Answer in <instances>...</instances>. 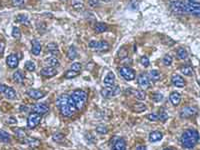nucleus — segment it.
<instances>
[{
    "instance_id": "obj_1",
    "label": "nucleus",
    "mask_w": 200,
    "mask_h": 150,
    "mask_svg": "<svg viewBox=\"0 0 200 150\" xmlns=\"http://www.w3.org/2000/svg\"><path fill=\"white\" fill-rule=\"evenodd\" d=\"M55 103H56V106L60 111V113L65 117H72L77 110L71 96L65 93L58 96Z\"/></svg>"
},
{
    "instance_id": "obj_2",
    "label": "nucleus",
    "mask_w": 200,
    "mask_h": 150,
    "mask_svg": "<svg viewBox=\"0 0 200 150\" xmlns=\"http://www.w3.org/2000/svg\"><path fill=\"white\" fill-rule=\"evenodd\" d=\"M199 141V134L194 129H187L181 135V145L186 149H192Z\"/></svg>"
},
{
    "instance_id": "obj_3",
    "label": "nucleus",
    "mask_w": 200,
    "mask_h": 150,
    "mask_svg": "<svg viewBox=\"0 0 200 150\" xmlns=\"http://www.w3.org/2000/svg\"><path fill=\"white\" fill-rule=\"evenodd\" d=\"M71 98L72 100L74 102V105L76 107V109L81 111L84 109L85 105H86V102H87V99H88V95L87 93L83 91V90H75L73 91V93L71 94Z\"/></svg>"
},
{
    "instance_id": "obj_4",
    "label": "nucleus",
    "mask_w": 200,
    "mask_h": 150,
    "mask_svg": "<svg viewBox=\"0 0 200 150\" xmlns=\"http://www.w3.org/2000/svg\"><path fill=\"white\" fill-rule=\"evenodd\" d=\"M185 12L194 16L200 17V3L192 1V0H184L183 1Z\"/></svg>"
},
{
    "instance_id": "obj_5",
    "label": "nucleus",
    "mask_w": 200,
    "mask_h": 150,
    "mask_svg": "<svg viewBox=\"0 0 200 150\" xmlns=\"http://www.w3.org/2000/svg\"><path fill=\"white\" fill-rule=\"evenodd\" d=\"M119 74L121 75L122 78H124V79L127 80V81L134 80L135 77H136L135 71L132 69V68H130V67H128V66L120 67V69H119Z\"/></svg>"
},
{
    "instance_id": "obj_6",
    "label": "nucleus",
    "mask_w": 200,
    "mask_h": 150,
    "mask_svg": "<svg viewBox=\"0 0 200 150\" xmlns=\"http://www.w3.org/2000/svg\"><path fill=\"white\" fill-rule=\"evenodd\" d=\"M120 92L121 90L119 86H112V87H104L102 89L101 94L105 98H110V97H115L119 95Z\"/></svg>"
},
{
    "instance_id": "obj_7",
    "label": "nucleus",
    "mask_w": 200,
    "mask_h": 150,
    "mask_svg": "<svg viewBox=\"0 0 200 150\" xmlns=\"http://www.w3.org/2000/svg\"><path fill=\"white\" fill-rule=\"evenodd\" d=\"M41 119H42V115L38 114L36 112L30 113L27 119V126L30 128V129H33V128H35L38 124L40 123Z\"/></svg>"
},
{
    "instance_id": "obj_8",
    "label": "nucleus",
    "mask_w": 200,
    "mask_h": 150,
    "mask_svg": "<svg viewBox=\"0 0 200 150\" xmlns=\"http://www.w3.org/2000/svg\"><path fill=\"white\" fill-rule=\"evenodd\" d=\"M88 46L90 47V48H92V49H95L97 51H102V52L109 49V44L104 40H100V41L92 40V41L89 42Z\"/></svg>"
},
{
    "instance_id": "obj_9",
    "label": "nucleus",
    "mask_w": 200,
    "mask_h": 150,
    "mask_svg": "<svg viewBox=\"0 0 200 150\" xmlns=\"http://www.w3.org/2000/svg\"><path fill=\"white\" fill-rule=\"evenodd\" d=\"M170 9L177 15H181V14H184L186 13L185 12V8H184V4L180 0H175V1L171 2L170 4Z\"/></svg>"
},
{
    "instance_id": "obj_10",
    "label": "nucleus",
    "mask_w": 200,
    "mask_h": 150,
    "mask_svg": "<svg viewBox=\"0 0 200 150\" xmlns=\"http://www.w3.org/2000/svg\"><path fill=\"white\" fill-rule=\"evenodd\" d=\"M197 113H198L197 108H195L193 106H185L180 111V116L183 118H191V117H194Z\"/></svg>"
},
{
    "instance_id": "obj_11",
    "label": "nucleus",
    "mask_w": 200,
    "mask_h": 150,
    "mask_svg": "<svg viewBox=\"0 0 200 150\" xmlns=\"http://www.w3.org/2000/svg\"><path fill=\"white\" fill-rule=\"evenodd\" d=\"M31 109L33 112H36L40 115H44L49 112V107L44 103H36L32 105Z\"/></svg>"
},
{
    "instance_id": "obj_12",
    "label": "nucleus",
    "mask_w": 200,
    "mask_h": 150,
    "mask_svg": "<svg viewBox=\"0 0 200 150\" xmlns=\"http://www.w3.org/2000/svg\"><path fill=\"white\" fill-rule=\"evenodd\" d=\"M172 83H173L174 86L179 87V88L184 87L185 85H186L185 79H184L182 76L177 75V74H174V75L172 76Z\"/></svg>"
},
{
    "instance_id": "obj_13",
    "label": "nucleus",
    "mask_w": 200,
    "mask_h": 150,
    "mask_svg": "<svg viewBox=\"0 0 200 150\" xmlns=\"http://www.w3.org/2000/svg\"><path fill=\"white\" fill-rule=\"evenodd\" d=\"M18 62H19V60L16 54H10V55H8L6 58V63L10 68H16L18 66Z\"/></svg>"
},
{
    "instance_id": "obj_14",
    "label": "nucleus",
    "mask_w": 200,
    "mask_h": 150,
    "mask_svg": "<svg viewBox=\"0 0 200 150\" xmlns=\"http://www.w3.org/2000/svg\"><path fill=\"white\" fill-rule=\"evenodd\" d=\"M40 74L44 77H47V78H50V77H53L57 74V70L55 69L54 67H45L40 71Z\"/></svg>"
},
{
    "instance_id": "obj_15",
    "label": "nucleus",
    "mask_w": 200,
    "mask_h": 150,
    "mask_svg": "<svg viewBox=\"0 0 200 150\" xmlns=\"http://www.w3.org/2000/svg\"><path fill=\"white\" fill-rule=\"evenodd\" d=\"M114 83H115V76H114L113 72L110 71L104 78V85L105 87H112L114 86Z\"/></svg>"
},
{
    "instance_id": "obj_16",
    "label": "nucleus",
    "mask_w": 200,
    "mask_h": 150,
    "mask_svg": "<svg viewBox=\"0 0 200 150\" xmlns=\"http://www.w3.org/2000/svg\"><path fill=\"white\" fill-rule=\"evenodd\" d=\"M138 84L143 88H147L150 86V78L146 74H141L138 77Z\"/></svg>"
},
{
    "instance_id": "obj_17",
    "label": "nucleus",
    "mask_w": 200,
    "mask_h": 150,
    "mask_svg": "<svg viewBox=\"0 0 200 150\" xmlns=\"http://www.w3.org/2000/svg\"><path fill=\"white\" fill-rule=\"evenodd\" d=\"M27 94L29 97H31L32 99H40L44 96V93L37 89H29L27 90Z\"/></svg>"
},
{
    "instance_id": "obj_18",
    "label": "nucleus",
    "mask_w": 200,
    "mask_h": 150,
    "mask_svg": "<svg viewBox=\"0 0 200 150\" xmlns=\"http://www.w3.org/2000/svg\"><path fill=\"white\" fill-rule=\"evenodd\" d=\"M113 150H126V142L124 139L119 138L113 144Z\"/></svg>"
},
{
    "instance_id": "obj_19",
    "label": "nucleus",
    "mask_w": 200,
    "mask_h": 150,
    "mask_svg": "<svg viewBox=\"0 0 200 150\" xmlns=\"http://www.w3.org/2000/svg\"><path fill=\"white\" fill-rule=\"evenodd\" d=\"M169 100H170V102L172 103V105L177 106L178 104L180 103V101H181V96H180V94L177 93V92L171 93V94H170V96H169Z\"/></svg>"
},
{
    "instance_id": "obj_20",
    "label": "nucleus",
    "mask_w": 200,
    "mask_h": 150,
    "mask_svg": "<svg viewBox=\"0 0 200 150\" xmlns=\"http://www.w3.org/2000/svg\"><path fill=\"white\" fill-rule=\"evenodd\" d=\"M31 52L33 55H35V56H37V55H39L40 52H41V45L39 43V41L38 40H32V48H31Z\"/></svg>"
},
{
    "instance_id": "obj_21",
    "label": "nucleus",
    "mask_w": 200,
    "mask_h": 150,
    "mask_svg": "<svg viewBox=\"0 0 200 150\" xmlns=\"http://www.w3.org/2000/svg\"><path fill=\"white\" fill-rule=\"evenodd\" d=\"M162 133L159 131H152L151 133L149 134V140L150 142H158L161 139H162Z\"/></svg>"
},
{
    "instance_id": "obj_22",
    "label": "nucleus",
    "mask_w": 200,
    "mask_h": 150,
    "mask_svg": "<svg viewBox=\"0 0 200 150\" xmlns=\"http://www.w3.org/2000/svg\"><path fill=\"white\" fill-rule=\"evenodd\" d=\"M12 78H13V80L15 81L16 83L22 84L23 81H24V75H23V73H22V71L17 70V71H15L14 73H13V76H12Z\"/></svg>"
},
{
    "instance_id": "obj_23",
    "label": "nucleus",
    "mask_w": 200,
    "mask_h": 150,
    "mask_svg": "<svg viewBox=\"0 0 200 150\" xmlns=\"http://www.w3.org/2000/svg\"><path fill=\"white\" fill-rule=\"evenodd\" d=\"M131 93L133 94V95L135 96L136 99H138L139 101H143V100H145V98H146V94L144 91H142V90H131Z\"/></svg>"
},
{
    "instance_id": "obj_24",
    "label": "nucleus",
    "mask_w": 200,
    "mask_h": 150,
    "mask_svg": "<svg viewBox=\"0 0 200 150\" xmlns=\"http://www.w3.org/2000/svg\"><path fill=\"white\" fill-rule=\"evenodd\" d=\"M24 143L27 144L28 146L30 147H37L38 145L40 144V141L38 139H35V138H30V137H25L24 138Z\"/></svg>"
},
{
    "instance_id": "obj_25",
    "label": "nucleus",
    "mask_w": 200,
    "mask_h": 150,
    "mask_svg": "<svg viewBox=\"0 0 200 150\" xmlns=\"http://www.w3.org/2000/svg\"><path fill=\"white\" fill-rule=\"evenodd\" d=\"M107 29H108L107 24H105L103 22H97L94 25V30H95V32H97V33H103Z\"/></svg>"
},
{
    "instance_id": "obj_26",
    "label": "nucleus",
    "mask_w": 200,
    "mask_h": 150,
    "mask_svg": "<svg viewBox=\"0 0 200 150\" xmlns=\"http://www.w3.org/2000/svg\"><path fill=\"white\" fill-rule=\"evenodd\" d=\"M180 71L184 75H187V76H193V74H194L192 67H191L190 65H188V64H186V65H182L180 67Z\"/></svg>"
},
{
    "instance_id": "obj_27",
    "label": "nucleus",
    "mask_w": 200,
    "mask_h": 150,
    "mask_svg": "<svg viewBox=\"0 0 200 150\" xmlns=\"http://www.w3.org/2000/svg\"><path fill=\"white\" fill-rule=\"evenodd\" d=\"M47 51L52 55L58 54V51H59L58 45L55 43V42H50V43H48V45H47Z\"/></svg>"
},
{
    "instance_id": "obj_28",
    "label": "nucleus",
    "mask_w": 200,
    "mask_h": 150,
    "mask_svg": "<svg viewBox=\"0 0 200 150\" xmlns=\"http://www.w3.org/2000/svg\"><path fill=\"white\" fill-rule=\"evenodd\" d=\"M45 63L47 64L48 66L50 67H56L59 65V61L58 59L55 57V56H50V57H47L45 60Z\"/></svg>"
},
{
    "instance_id": "obj_29",
    "label": "nucleus",
    "mask_w": 200,
    "mask_h": 150,
    "mask_svg": "<svg viewBox=\"0 0 200 150\" xmlns=\"http://www.w3.org/2000/svg\"><path fill=\"white\" fill-rule=\"evenodd\" d=\"M71 5L75 10H82L84 8V3L83 0H72Z\"/></svg>"
},
{
    "instance_id": "obj_30",
    "label": "nucleus",
    "mask_w": 200,
    "mask_h": 150,
    "mask_svg": "<svg viewBox=\"0 0 200 150\" xmlns=\"http://www.w3.org/2000/svg\"><path fill=\"white\" fill-rule=\"evenodd\" d=\"M67 56L70 60H74L76 57H77V50H76V48L74 46H70L69 48H68Z\"/></svg>"
},
{
    "instance_id": "obj_31",
    "label": "nucleus",
    "mask_w": 200,
    "mask_h": 150,
    "mask_svg": "<svg viewBox=\"0 0 200 150\" xmlns=\"http://www.w3.org/2000/svg\"><path fill=\"white\" fill-rule=\"evenodd\" d=\"M4 94L8 99H15L16 98V91L12 87H7Z\"/></svg>"
},
{
    "instance_id": "obj_32",
    "label": "nucleus",
    "mask_w": 200,
    "mask_h": 150,
    "mask_svg": "<svg viewBox=\"0 0 200 150\" xmlns=\"http://www.w3.org/2000/svg\"><path fill=\"white\" fill-rule=\"evenodd\" d=\"M132 110L134 111V112H137V113L143 112V111L146 110V105L143 104V103H140V102H138V103H135V104L132 106Z\"/></svg>"
},
{
    "instance_id": "obj_33",
    "label": "nucleus",
    "mask_w": 200,
    "mask_h": 150,
    "mask_svg": "<svg viewBox=\"0 0 200 150\" xmlns=\"http://www.w3.org/2000/svg\"><path fill=\"white\" fill-rule=\"evenodd\" d=\"M0 140H1L2 142H10L11 135L8 133V132L0 129Z\"/></svg>"
},
{
    "instance_id": "obj_34",
    "label": "nucleus",
    "mask_w": 200,
    "mask_h": 150,
    "mask_svg": "<svg viewBox=\"0 0 200 150\" xmlns=\"http://www.w3.org/2000/svg\"><path fill=\"white\" fill-rule=\"evenodd\" d=\"M176 55H177V58L181 60H185L188 57V53H187V51L184 48H178Z\"/></svg>"
},
{
    "instance_id": "obj_35",
    "label": "nucleus",
    "mask_w": 200,
    "mask_h": 150,
    "mask_svg": "<svg viewBox=\"0 0 200 150\" xmlns=\"http://www.w3.org/2000/svg\"><path fill=\"white\" fill-rule=\"evenodd\" d=\"M149 78L152 81H159L161 79V74L158 70H151L149 72Z\"/></svg>"
},
{
    "instance_id": "obj_36",
    "label": "nucleus",
    "mask_w": 200,
    "mask_h": 150,
    "mask_svg": "<svg viewBox=\"0 0 200 150\" xmlns=\"http://www.w3.org/2000/svg\"><path fill=\"white\" fill-rule=\"evenodd\" d=\"M16 21H17V22L21 23V24H25V25L29 24V18L26 15H23V14L17 16L16 17Z\"/></svg>"
},
{
    "instance_id": "obj_37",
    "label": "nucleus",
    "mask_w": 200,
    "mask_h": 150,
    "mask_svg": "<svg viewBox=\"0 0 200 150\" xmlns=\"http://www.w3.org/2000/svg\"><path fill=\"white\" fill-rule=\"evenodd\" d=\"M52 139L55 141V142H58V143H60V142H63L64 141V139H65V136L63 135L62 133H55V134H53V136H52Z\"/></svg>"
},
{
    "instance_id": "obj_38",
    "label": "nucleus",
    "mask_w": 200,
    "mask_h": 150,
    "mask_svg": "<svg viewBox=\"0 0 200 150\" xmlns=\"http://www.w3.org/2000/svg\"><path fill=\"white\" fill-rule=\"evenodd\" d=\"M118 57L119 58H121V59H124L127 57V55H128V51H127V47H122V48L119 49L118 51Z\"/></svg>"
},
{
    "instance_id": "obj_39",
    "label": "nucleus",
    "mask_w": 200,
    "mask_h": 150,
    "mask_svg": "<svg viewBox=\"0 0 200 150\" xmlns=\"http://www.w3.org/2000/svg\"><path fill=\"white\" fill-rule=\"evenodd\" d=\"M65 78L67 79H72V78H75L76 76L78 75V72H76V71H73V70H68L65 72Z\"/></svg>"
},
{
    "instance_id": "obj_40",
    "label": "nucleus",
    "mask_w": 200,
    "mask_h": 150,
    "mask_svg": "<svg viewBox=\"0 0 200 150\" xmlns=\"http://www.w3.org/2000/svg\"><path fill=\"white\" fill-rule=\"evenodd\" d=\"M14 132H15V134L17 135V137H18L19 139H24L25 137H26V133H25L22 129H20V128H15Z\"/></svg>"
},
{
    "instance_id": "obj_41",
    "label": "nucleus",
    "mask_w": 200,
    "mask_h": 150,
    "mask_svg": "<svg viewBox=\"0 0 200 150\" xmlns=\"http://www.w3.org/2000/svg\"><path fill=\"white\" fill-rule=\"evenodd\" d=\"M70 69H71V70H73V71L78 72V73H79V71L82 69V65H81V63H79V62H74V63L71 65V68H70Z\"/></svg>"
},
{
    "instance_id": "obj_42",
    "label": "nucleus",
    "mask_w": 200,
    "mask_h": 150,
    "mask_svg": "<svg viewBox=\"0 0 200 150\" xmlns=\"http://www.w3.org/2000/svg\"><path fill=\"white\" fill-rule=\"evenodd\" d=\"M12 36L16 38V39H19V38L21 37V31L18 27H16V26L13 27V29H12Z\"/></svg>"
},
{
    "instance_id": "obj_43",
    "label": "nucleus",
    "mask_w": 200,
    "mask_h": 150,
    "mask_svg": "<svg viewBox=\"0 0 200 150\" xmlns=\"http://www.w3.org/2000/svg\"><path fill=\"white\" fill-rule=\"evenodd\" d=\"M168 118V115L166 113V111H164V110H161L159 114H158V119L160 120V121H166Z\"/></svg>"
},
{
    "instance_id": "obj_44",
    "label": "nucleus",
    "mask_w": 200,
    "mask_h": 150,
    "mask_svg": "<svg viewBox=\"0 0 200 150\" xmlns=\"http://www.w3.org/2000/svg\"><path fill=\"white\" fill-rule=\"evenodd\" d=\"M162 41H163V43L164 44H166V45H173L174 43H175V42H174V40H172L171 38L170 37H168V36H162Z\"/></svg>"
},
{
    "instance_id": "obj_45",
    "label": "nucleus",
    "mask_w": 200,
    "mask_h": 150,
    "mask_svg": "<svg viewBox=\"0 0 200 150\" xmlns=\"http://www.w3.org/2000/svg\"><path fill=\"white\" fill-rule=\"evenodd\" d=\"M172 57L170 56V55H165V56L163 57V63H164V65H166V66H169V65H171L172 64Z\"/></svg>"
},
{
    "instance_id": "obj_46",
    "label": "nucleus",
    "mask_w": 200,
    "mask_h": 150,
    "mask_svg": "<svg viewBox=\"0 0 200 150\" xmlns=\"http://www.w3.org/2000/svg\"><path fill=\"white\" fill-rule=\"evenodd\" d=\"M25 67H26V69L28 70V71H34L35 70V64H34V62H32V61H27L26 63H25Z\"/></svg>"
},
{
    "instance_id": "obj_47",
    "label": "nucleus",
    "mask_w": 200,
    "mask_h": 150,
    "mask_svg": "<svg viewBox=\"0 0 200 150\" xmlns=\"http://www.w3.org/2000/svg\"><path fill=\"white\" fill-rule=\"evenodd\" d=\"M140 63H141L143 66L148 67V66H149V64H150V61H149V59H148V57L144 55V56H142L141 58H140Z\"/></svg>"
},
{
    "instance_id": "obj_48",
    "label": "nucleus",
    "mask_w": 200,
    "mask_h": 150,
    "mask_svg": "<svg viewBox=\"0 0 200 150\" xmlns=\"http://www.w3.org/2000/svg\"><path fill=\"white\" fill-rule=\"evenodd\" d=\"M152 99H153V101H155V102H160V101H162V99H163V95H162V94H160V93H154L152 95Z\"/></svg>"
},
{
    "instance_id": "obj_49",
    "label": "nucleus",
    "mask_w": 200,
    "mask_h": 150,
    "mask_svg": "<svg viewBox=\"0 0 200 150\" xmlns=\"http://www.w3.org/2000/svg\"><path fill=\"white\" fill-rule=\"evenodd\" d=\"M25 1H26V0H11L12 4H13L14 6H23L25 4Z\"/></svg>"
},
{
    "instance_id": "obj_50",
    "label": "nucleus",
    "mask_w": 200,
    "mask_h": 150,
    "mask_svg": "<svg viewBox=\"0 0 200 150\" xmlns=\"http://www.w3.org/2000/svg\"><path fill=\"white\" fill-rule=\"evenodd\" d=\"M96 131L98 132V133H100V134H106V133H107L108 129L105 126H98L96 128Z\"/></svg>"
},
{
    "instance_id": "obj_51",
    "label": "nucleus",
    "mask_w": 200,
    "mask_h": 150,
    "mask_svg": "<svg viewBox=\"0 0 200 150\" xmlns=\"http://www.w3.org/2000/svg\"><path fill=\"white\" fill-rule=\"evenodd\" d=\"M148 120H151V121H156V120H158V114L156 113H150L149 115L147 116Z\"/></svg>"
},
{
    "instance_id": "obj_52",
    "label": "nucleus",
    "mask_w": 200,
    "mask_h": 150,
    "mask_svg": "<svg viewBox=\"0 0 200 150\" xmlns=\"http://www.w3.org/2000/svg\"><path fill=\"white\" fill-rule=\"evenodd\" d=\"M88 4L91 7H97L99 5V0H88Z\"/></svg>"
},
{
    "instance_id": "obj_53",
    "label": "nucleus",
    "mask_w": 200,
    "mask_h": 150,
    "mask_svg": "<svg viewBox=\"0 0 200 150\" xmlns=\"http://www.w3.org/2000/svg\"><path fill=\"white\" fill-rule=\"evenodd\" d=\"M17 121H16V119L14 118V117H9L8 118V120H7V123L8 124H15Z\"/></svg>"
},
{
    "instance_id": "obj_54",
    "label": "nucleus",
    "mask_w": 200,
    "mask_h": 150,
    "mask_svg": "<svg viewBox=\"0 0 200 150\" xmlns=\"http://www.w3.org/2000/svg\"><path fill=\"white\" fill-rule=\"evenodd\" d=\"M7 86H5L4 84H0V93H4L5 92Z\"/></svg>"
},
{
    "instance_id": "obj_55",
    "label": "nucleus",
    "mask_w": 200,
    "mask_h": 150,
    "mask_svg": "<svg viewBox=\"0 0 200 150\" xmlns=\"http://www.w3.org/2000/svg\"><path fill=\"white\" fill-rule=\"evenodd\" d=\"M4 48H5V45H4V43H2V42H0V54L3 53Z\"/></svg>"
},
{
    "instance_id": "obj_56",
    "label": "nucleus",
    "mask_w": 200,
    "mask_h": 150,
    "mask_svg": "<svg viewBox=\"0 0 200 150\" xmlns=\"http://www.w3.org/2000/svg\"><path fill=\"white\" fill-rule=\"evenodd\" d=\"M136 150H146V147L144 146V145H138V146L136 147Z\"/></svg>"
},
{
    "instance_id": "obj_57",
    "label": "nucleus",
    "mask_w": 200,
    "mask_h": 150,
    "mask_svg": "<svg viewBox=\"0 0 200 150\" xmlns=\"http://www.w3.org/2000/svg\"><path fill=\"white\" fill-rule=\"evenodd\" d=\"M102 1H104V2H109V1H111V0H102Z\"/></svg>"
},
{
    "instance_id": "obj_58",
    "label": "nucleus",
    "mask_w": 200,
    "mask_h": 150,
    "mask_svg": "<svg viewBox=\"0 0 200 150\" xmlns=\"http://www.w3.org/2000/svg\"><path fill=\"white\" fill-rule=\"evenodd\" d=\"M163 150H172V149H168V148H167V149H163Z\"/></svg>"
},
{
    "instance_id": "obj_59",
    "label": "nucleus",
    "mask_w": 200,
    "mask_h": 150,
    "mask_svg": "<svg viewBox=\"0 0 200 150\" xmlns=\"http://www.w3.org/2000/svg\"><path fill=\"white\" fill-rule=\"evenodd\" d=\"M62 1H67V0H62Z\"/></svg>"
}]
</instances>
